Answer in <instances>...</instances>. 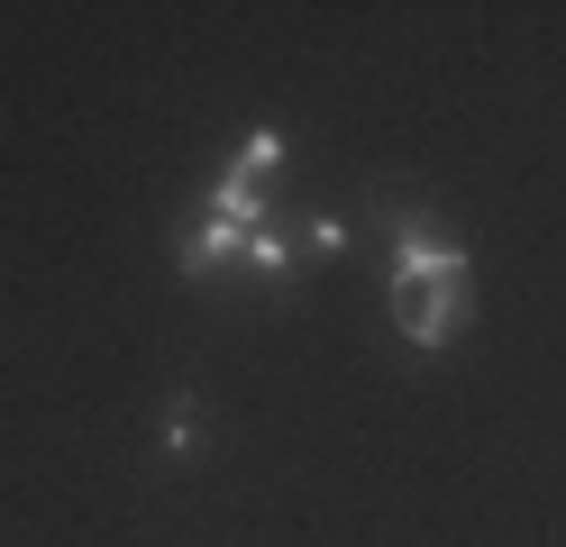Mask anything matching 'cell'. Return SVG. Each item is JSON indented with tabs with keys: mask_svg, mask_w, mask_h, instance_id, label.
I'll use <instances>...</instances> for the list:
<instances>
[{
	"mask_svg": "<svg viewBox=\"0 0 566 547\" xmlns=\"http://www.w3.org/2000/svg\"><path fill=\"white\" fill-rule=\"evenodd\" d=\"M394 328L411 347H448L467 328V246L430 219H411L394 246Z\"/></svg>",
	"mask_w": 566,
	"mask_h": 547,
	"instance_id": "cell-1",
	"label": "cell"
},
{
	"mask_svg": "<svg viewBox=\"0 0 566 547\" xmlns=\"http://www.w3.org/2000/svg\"><path fill=\"white\" fill-rule=\"evenodd\" d=\"M302 246H311V255H338V246H347V229H338V219H311Z\"/></svg>",
	"mask_w": 566,
	"mask_h": 547,
	"instance_id": "cell-5",
	"label": "cell"
},
{
	"mask_svg": "<svg viewBox=\"0 0 566 547\" xmlns=\"http://www.w3.org/2000/svg\"><path fill=\"white\" fill-rule=\"evenodd\" d=\"M192 429H201V411H192V401H174V411H165V448L184 456V448H192Z\"/></svg>",
	"mask_w": 566,
	"mask_h": 547,
	"instance_id": "cell-4",
	"label": "cell"
},
{
	"mask_svg": "<svg viewBox=\"0 0 566 547\" xmlns=\"http://www.w3.org/2000/svg\"><path fill=\"white\" fill-rule=\"evenodd\" d=\"M247 265H256V274H293L302 255H293V238H283V229H256V238H247Z\"/></svg>",
	"mask_w": 566,
	"mask_h": 547,
	"instance_id": "cell-3",
	"label": "cell"
},
{
	"mask_svg": "<svg viewBox=\"0 0 566 547\" xmlns=\"http://www.w3.org/2000/svg\"><path fill=\"white\" fill-rule=\"evenodd\" d=\"M220 255H247V238L229 229V219H210V210H201V229L184 238V274H210Z\"/></svg>",
	"mask_w": 566,
	"mask_h": 547,
	"instance_id": "cell-2",
	"label": "cell"
}]
</instances>
